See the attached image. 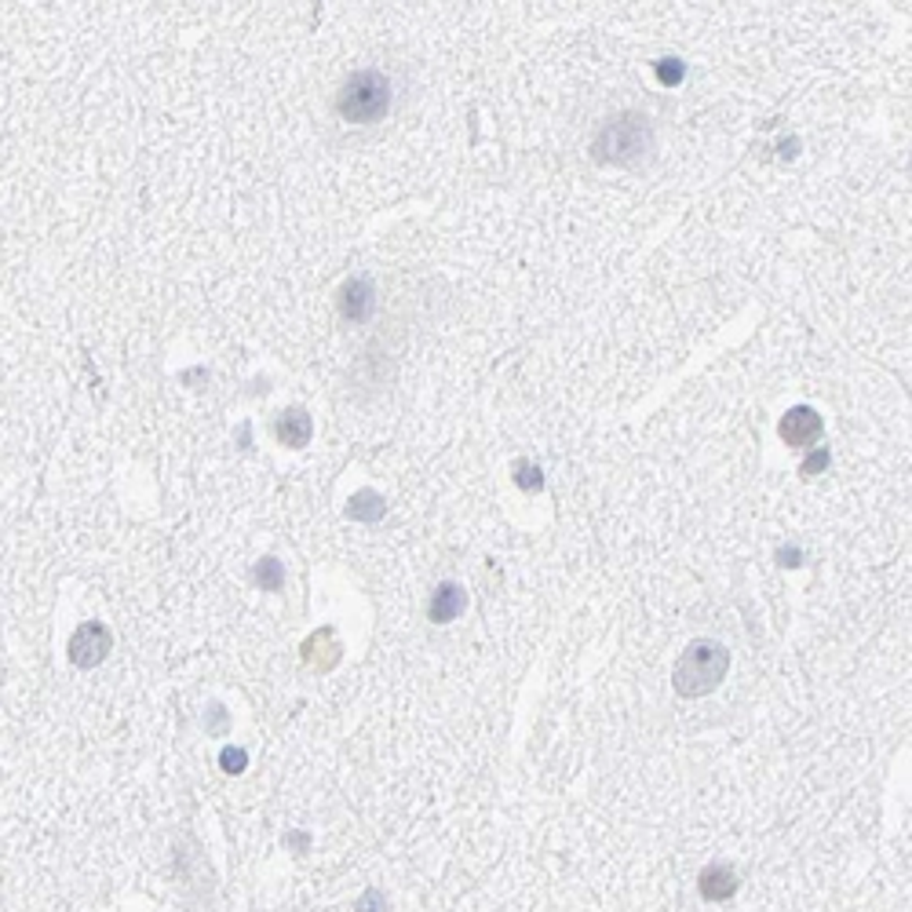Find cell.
I'll list each match as a JSON object with an SVG mask.
<instances>
[{"instance_id": "1", "label": "cell", "mask_w": 912, "mask_h": 912, "mask_svg": "<svg viewBox=\"0 0 912 912\" xmlns=\"http://www.w3.org/2000/svg\"><path fill=\"white\" fill-rule=\"evenodd\" d=\"M336 110L351 125H372L391 110V81L380 70H358L343 81L336 95Z\"/></svg>"}, {"instance_id": "2", "label": "cell", "mask_w": 912, "mask_h": 912, "mask_svg": "<svg viewBox=\"0 0 912 912\" xmlns=\"http://www.w3.org/2000/svg\"><path fill=\"white\" fill-rule=\"evenodd\" d=\"M726 668H730V654H726L723 642L701 638V642H690V650L679 657L672 682L682 697H701V693H712L723 682Z\"/></svg>"}, {"instance_id": "3", "label": "cell", "mask_w": 912, "mask_h": 912, "mask_svg": "<svg viewBox=\"0 0 912 912\" xmlns=\"http://www.w3.org/2000/svg\"><path fill=\"white\" fill-rule=\"evenodd\" d=\"M595 157L599 161H613V165H635L654 150V132L650 121L642 114H617L613 121L603 125V132L595 135Z\"/></svg>"}, {"instance_id": "4", "label": "cell", "mask_w": 912, "mask_h": 912, "mask_svg": "<svg viewBox=\"0 0 912 912\" xmlns=\"http://www.w3.org/2000/svg\"><path fill=\"white\" fill-rule=\"evenodd\" d=\"M781 439H785L788 446H799V449L814 446V442L821 439V416H818V409H811V405L788 409V413L781 416Z\"/></svg>"}, {"instance_id": "5", "label": "cell", "mask_w": 912, "mask_h": 912, "mask_svg": "<svg viewBox=\"0 0 912 912\" xmlns=\"http://www.w3.org/2000/svg\"><path fill=\"white\" fill-rule=\"evenodd\" d=\"M110 647H114L110 631L91 621V624H84V628L74 635V642H70V657H74V664L91 668V664H99V661L106 657V650H110Z\"/></svg>"}, {"instance_id": "6", "label": "cell", "mask_w": 912, "mask_h": 912, "mask_svg": "<svg viewBox=\"0 0 912 912\" xmlns=\"http://www.w3.org/2000/svg\"><path fill=\"white\" fill-rule=\"evenodd\" d=\"M372 307H377V292H372V285H369L365 278H354V282L343 285V292H340V314H343L347 321H365V317L372 314Z\"/></svg>"}, {"instance_id": "7", "label": "cell", "mask_w": 912, "mask_h": 912, "mask_svg": "<svg viewBox=\"0 0 912 912\" xmlns=\"http://www.w3.org/2000/svg\"><path fill=\"white\" fill-rule=\"evenodd\" d=\"M464 606H467L464 587L460 584H442L439 592L431 595V621L435 624H449V621H456L464 613Z\"/></svg>"}, {"instance_id": "8", "label": "cell", "mask_w": 912, "mask_h": 912, "mask_svg": "<svg viewBox=\"0 0 912 912\" xmlns=\"http://www.w3.org/2000/svg\"><path fill=\"white\" fill-rule=\"evenodd\" d=\"M737 890V876L726 865H708L701 873V898L705 901H726Z\"/></svg>"}, {"instance_id": "9", "label": "cell", "mask_w": 912, "mask_h": 912, "mask_svg": "<svg viewBox=\"0 0 912 912\" xmlns=\"http://www.w3.org/2000/svg\"><path fill=\"white\" fill-rule=\"evenodd\" d=\"M278 439L285 446H307L310 442V416L303 409H289L278 420Z\"/></svg>"}, {"instance_id": "10", "label": "cell", "mask_w": 912, "mask_h": 912, "mask_svg": "<svg viewBox=\"0 0 912 912\" xmlns=\"http://www.w3.org/2000/svg\"><path fill=\"white\" fill-rule=\"evenodd\" d=\"M347 515H351V518H361V522H377V518L384 515V500H380L377 493L361 490V493H354V497H351Z\"/></svg>"}, {"instance_id": "11", "label": "cell", "mask_w": 912, "mask_h": 912, "mask_svg": "<svg viewBox=\"0 0 912 912\" xmlns=\"http://www.w3.org/2000/svg\"><path fill=\"white\" fill-rule=\"evenodd\" d=\"M256 580L266 587V592H278V587L285 584V569H282V562H278V559H263V562H259V569H256Z\"/></svg>"}, {"instance_id": "12", "label": "cell", "mask_w": 912, "mask_h": 912, "mask_svg": "<svg viewBox=\"0 0 912 912\" xmlns=\"http://www.w3.org/2000/svg\"><path fill=\"white\" fill-rule=\"evenodd\" d=\"M682 74H686V70H682V63H679V59H661V63H657V77H661V84H679V81H682Z\"/></svg>"}, {"instance_id": "13", "label": "cell", "mask_w": 912, "mask_h": 912, "mask_svg": "<svg viewBox=\"0 0 912 912\" xmlns=\"http://www.w3.org/2000/svg\"><path fill=\"white\" fill-rule=\"evenodd\" d=\"M518 486H522V490H541V486H544L541 467H533V464H518Z\"/></svg>"}, {"instance_id": "14", "label": "cell", "mask_w": 912, "mask_h": 912, "mask_svg": "<svg viewBox=\"0 0 912 912\" xmlns=\"http://www.w3.org/2000/svg\"><path fill=\"white\" fill-rule=\"evenodd\" d=\"M223 770H230V774L245 770V752H241V748H223Z\"/></svg>"}, {"instance_id": "15", "label": "cell", "mask_w": 912, "mask_h": 912, "mask_svg": "<svg viewBox=\"0 0 912 912\" xmlns=\"http://www.w3.org/2000/svg\"><path fill=\"white\" fill-rule=\"evenodd\" d=\"M825 464H829V453L821 449V453H814L807 464H803V474H807V478H814L818 471H825Z\"/></svg>"}, {"instance_id": "16", "label": "cell", "mask_w": 912, "mask_h": 912, "mask_svg": "<svg viewBox=\"0 0 912 912\" xmlns=\"http://www.w3.org/2000/svg\"><path fill=\"white\" fill-rule=\"evenodd\" d=\"M361 912H384V901H380V894L377 890H369L365 898H361V905H358Z\"/></svg>"}, {"instance_id": "17", "label": "cell", "mask_w": 912, "mask_h": 912, "mask_svg": "<svg viewBox=\"0 0 912 912\" xmlns=\"http://www.w3.org/2000/svg\"><path fill=\"white\" fill-rule=\"evenodd\" d=\"M781 559H785V566H799L795 559H799V552H781Z\"/></svg>"}]
</instances>
